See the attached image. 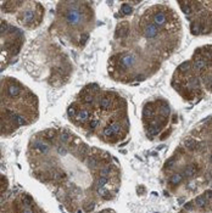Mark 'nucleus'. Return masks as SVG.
Returning a JSON list of instances; mask_svg holds the SVG:
<instances>
[{
  "instance_id": "f257e3e1",
  "label": "nucleus",
  "mask_w": 212,
  "mask_h": 213,
  "mask_svg": "<svg viewBox=\"0 0 212 213\" xmlns=\"http://www.w3.org/2000/svg\"><path fill=\"white\" fill-rule=\"evenodd\" d=\"M177 17L163 6H151L134 18H121L116 24L111 53L107 60V74L112 81L137 84L145 81L160 66L177 45Z\"/></svg>"
},
{
  "instance_id": "f03ea898",
  "label": "nucleus",
  "mask_w": 212,
  "mask_h": 213,
  "mask_svg": "<svg viewBox=\"0 0 212 213\" xmlns=\"http://www.w3.org/2000/svg\"><path fill=\"white\" fill-rule=\"evenodd\" d=\"M66 115L78 129L110 145L122 143L129 133L126 99L116 90L96 83L84 85L76 94Z\"/></svg>"
},
{
  "instance_id": "7ed1b4c3",
  "label": "nucleus",
  "mask_w": 212,
  "mask_h": 213,
  "mask_svg": "<svg viewBox=\"0 0 212 213\" xmlns=\"http://www.w3.org/2000/svg\"><path fill=\"white\" fill-rule=\"evenodd\" d=\"M0 93V126L3 136H11L17 130L37 122L39 118V99L27 85L11 75H4Z\"/></svg>"
},
{
  "instance_id": "20e7f679",
  "label": "nucleus",
  "mask_w": 212,
  "mask_h": 213,
  "mask_svg": "<svg viewBox=\"0 0 212 213\" xmlns=\"http://www.w3.org/2000/svg\"><path fill=\"white\" fill-rule=\"evenodd\" d=\"M96 24L92 1H59L49 27L51 37L73 49H83Z\"/></svg>"
},
{
  "instance_id": "39448f33",
  "label": "nucleus",
  "mask_w": 212,
  "mask_h": 213,
  "mask_svg": "<svg viewBox=\"0 0 212 213\" xmlns=\"http://www.w3.org/2000/svg\"><path fill=\"white\" fill-rule=\"evenodd\" d=\"M3 15L12 16L19 26L27 29H36L44 21L45 9L39 1H1Z\"/></svg>"
},
{
  "instance_id": "423d86ee",
  "label": "nucleus",
  "mask_w": 212,
  "mask_h": 213,
  "mask_svg": "<svg viewBox=\"0 0 212 213\" xmlns=\"http://www.w3.org/2000/svg\"><path fill=\"white\" fill-rule=\"evenodd\" d=\"M190 22V32L194 36L212 32V3L179 1L178 3Z\"/></svg>"
},
{
  "instance_id": "0eeeda50",
  "label": "nucleus",
  "mask_w": 212,
  "mask_h": 213,
  "mask_svg": "<svg viewBox=\"0 0 212 213\" xmlns=\"http://www.w3.org/2000/svg\"><path fill=\"white\" fill-rule=\"evenodd\" d=\"M24 44V34L5 18L1 20V70L15 62Z\"/></svg>"
},
{
  "instance_id": "6e6552de",
  "label": "nucleus",
  "mask_w": 212,
  "mask_h": 213,
  "mask_svg": "<svg viewBox=\"0 0 212 213\" xmlns=\"http://www.w3.org/2000/svg\"><path fill=\"white\" fill-rule=\"evenodd\" d=\"M171 109L163 100L149 101L143 107V123L146 135L150 139L159 135L168 123Z\"/></svg>"
},
{
  "instance_id": "1a4fd4ad",
  "label": "nucleus",
  "mask_w": 212,
  "mask_h": 213,
  "mask_svg": "<svg viewBox=\"0 0 212 213\" xmlns=\"http://www.w3.org/2000/svg\"><path fill=\"white\" fill-rule=\"evenodd\" d=\"M3 213H45L27 192L15 194L7 202L3 201Z\"/></svg>"
},
{
  "instance_id": "9d476101",
  "label": "nucleus",
  "mask_w": 212,
  "mask_h": 213,
  "mask_svg": "<svg viewBox=\"0 0 212 213\" xmlns=\"http://www.w3.org/2000/svg\"><path fill=\"white\" fill-rule=\"evenodd\" d=\"M198 172H199V166L198 164H188L183 169L182 175H183L184 178H191L195 174H198Z\"/></svg>"
},
{
  "instance_id": "9b49d317",
  "label": "nucleus",
  "mask_w": 212,
  "mask_h": 213,
  "mask_svg": "<svg viewBox=\"0 0 212 213\" xmlns=\"http://www.w3.org/2000/svg\"><path fill=\"white\" fill-rule=\"evenodd\" d=\"M182 180H183V175H182L180 173H173L170 177V184L178 185V184H180V183H182Z\"/></svg>"
},
{
  "instance_id": "f8f14e48",
  "label": "nucleus",
  "mask_w": 212,
  "mask_h": 213,
  "mask_svg": "<svg viewBox=\"0 0 212 213\" xmlns=\"http://www.w3.org/2000/svg\"><path fill=\"white\" fill-rule=\"evenodd\" d=\"M96 213H116L113 209H104V211H100V212H96Z\"/></svg>"
},
{
  "instance_id": "ddd939ff",
  "label": "nucleus",
  "mask_w": 212,
  "mask_h": 213,
  "mask_svg": "<svg viewBox=\"0 0 212 213\" xmlns=\"http://www.w3.org/2000/svg\"><path fill=\"white\" fill-rule=\"evenodd\" d=\"M210 163H211V164H212V154H211V155H210Z\"/></svg>"
}]
</instances>
